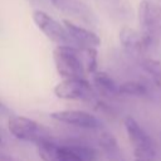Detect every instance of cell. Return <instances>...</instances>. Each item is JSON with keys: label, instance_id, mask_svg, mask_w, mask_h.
<instances>
[{"label": "cell", "instance_id": "ac0fdd59", "mask_svg": "<svg viewBox=\"0 0 161 161\" xmlns=\"http://www.w3.org/2000/svg\"><path fill=\"white\" fill-rule=\"evenodd\" d=\"M133 161H152V160H142V158H135Z\"/></svg>", "mask_w": 161, "mask_h": 161}, {"label": "cell", "instance_id": "8992f818", "mask_svg": "<svg viewBox=\"0 0 161 161\" xmlns=\"http://www.w3.org/2000/svg\"><path fill=\"white\" fill-rule=\"evenodd\" d=\"M54 94L60 99L84 101L94 94V88L86 78H64L54 87Z\"/></svg>", "mask_w": 161, "mask_h": 161}, {"label": "cell", "instance_id": "5b68a950", "mask_svg": "<svg viewBox=\"0 0 161 161\" xmlns=\"http://www.w3.org/2000/svg\"><path fill=\"white\" fill-rule=\"evenodd\" d=\"M33 20L38 29L52 42L57 45H74L72 38L69 36L64 24H60L54 18L48 15L45 11L34 10L33 11Z\"/></svg>", "mask_w": 161, "mask_h": 161}, {"label": "cell", "instance_id": "e0dca14e", "mask_svg": "<svg viewBox=\"0 0 161 161\" xmlns=\"http://www.w3.org/2000/svg\"><path fill=\"white\" fill-rule=\"evenodd\" d=\"M6 111H8V109L5 108V106H4V104L0 102V114H4V113H6Z\"/></svg>", "mask_w": 161, "mask_h": 161}, {"label": "cell", "instance_id": "ba28073f", "mask_svg": "<svg viewBox=\"0 0 161 161\" xmlns=\"http://www.w3.org/2000/svg\"><path fill=\"white\" fill-rule=\"evenodd\" d=\"M63 24L72 38L75 47L79 48H97L101 44V38L92 30L86 29L83 26H79L74 23H72L68 19L63 20Z\"/></svg>", "mask_w": 161, "mask_h": 161}, {"label": "cell", "instance_id": "5bb4252c", "mask_svg": "<svg viewBox=\"0 0 161 161\" xmlns=\"http://www.w3.org/2000/svg\"><path fill=\"white\" fill-rule=\"evenodd\" d=\"M86 73H94L97 70V48H79Z\"/></svg>", "mask_w": 161, "mask_h": 161}, {"label": "cell", "instance_id": "52a82bcc", "mask_svg": "<svg viewBox=\"0 0 161 161\" xmlns=\"http://www.w3.org/2000/svg\"><path fill=\"white\" fill-rule=\"evenodd\" d=\"M50 117L58 122L75 126L79 128L87 130H98L102 127L101 121L92 113L78 109H65V111H55L50 113Z\"/></svg>", "mask_w": 161, "mask_h": 161}, {"label": "cell", "instance_id": "4fadbf2b", "mask_svg": "<svg viewBox=\"0 0 161 161\" xmlns=\"http://www.w3.org/2000/svg\"><path fill=\"white\" fill-rule=\"evenodd\" d=\"M119 94L123 96H133V97H145L148 93L146 84L140 80H127L118 86Z\"/></svg>", "mask_w": 161, "mask_h": 161}, {"label": "cell", "instance_id": "7c38bea8", "mask_svg": "<svg viewBox=\"0 0 161 161\" xmlns=\"http://www.w3.org/2000/svg\"><path fill=\"white\" fill-rule=\"evenodd\" d=\"M57 9L74 16L88 15V8L80 0H49Z\"/></svg>", "mask_w": 161, "mask_h": 161}, {"label": "cell", "instance_id": "6da1fadb", "mask_svg": "<svg viewBox=\"0 0 161 161\" xmlns=\"http://www.w3.org/2000/svg\"><path fill=\"white\" fill-rule=\"evenodd\" d=\"M138 21L146 50L161 42V3L142 0L138 6Z\"/></svg>", "mask_w": 161, "mask_h": 161}, {"label": "cell", "instance_id": "9c48e42d", "mask_svg": "<svg viewBox=\"0 0 161 161\" xmlns=\"http://www.w3.org/2000/svg\"><path fill=\"white\" fill-rule=\"evenodd\" d=\"M97 151L84 145H59L58 161H96Z\"/></svg>", "mask_w": 161, "mask_h": 161}, {"label": "cell", "instance_id": "30bf717a", "mask_svg": "<svg viewBox=\"0 0 161 161\" xmlns=\"http://www.w3.org/2000/svg\"><path fill=\"white\" fill-rule=\"evenodd\" d=\"M119 42L123 49L132 55H141L146 52L145 42L141 33L130 26H123L119 31Z\"/></svg>", "mask_w": 161, "mask_h": 161}, {"label": "cell", "instance_id": "9a60e30c", "mask_svg": "<svg viewBox=\"0 0 161 161\" xmlns=\"http://www.w3.org/2000/svg\"><path fill=\"white\" fill-rule=\"evenodd\" d=\"M98 143H99V146L106 152H108L111 155H117L119 152V147H118V143H117L116 137L112 133L107 132V131H103L101 133V136L98 138Z\"/></svg>", "mask_w": 161, "mask_h": 161}, {"label": "cell", "instance_id": "3957f363", "mask_svg": "<svg viewBox=\"0 0 161 161\" xmlns=\"http://www.w3.org/2000/svg\"><path fill=\"white\" fill-rule=\"evenodd\" d=\"M126 133L133 147V155L136 158L152 160L156 155L155 145L150 135L140 126V123L133 118L127 116L123 121Z\"/></svg>", "mask_w": 161, "mask_h": 161}, {"label": "cell", "instance_id": "7a4b0ae2", "mask_svg": "<svg viewBox=\"0 0 161 161\" xmlns=\"http://www.w3.org/2000/svg\"><path fill=\"white\" fill-rule=\"evenodd\" d=\"M57 73L63 78H84L86 69L79 47L57 45L53 50Z\"/></svg>", "mask_w": 161, "mask_h": 161}, {"label": "cell", "instance_id": "2e32d148", "mask_svg": "<svg viewBox=\"0 0 161 161\" xmlns=\"http://www.w3.org/2000/svg\"><path fill=\"white\" fill-rule=\"evenodd\" d=\"M140 64L152 79H161V60L153 58H142Z\"/></svg>", "mask_w": 161, "mask_h": 161}, {"label": "cell", "instance_id": "277c9868", "mask_svg": "<svg viewBox=\"0 0 161 161\" xmlns=\"http://www.w3.org/2000/svg\"><path fill=\"white\" fill-rule=\"evenodd\" d=\"M8 128L10 133L20 141L36 143L49 137V130L47 127L25 116H11L8 121Z\"/></svg>", "mask_w": 161, "mask_h": 161}, {"label": "cell", "instance_id": "d6986e66", "mask_svg": "<svg viewBox=\"0 0 161 161\" xmlns=\"http://www.w3.org/2000/svg\"><path fill=\"white\" fill-rule=\"evenodd\" d=\"M0 141H1V137H0Z\"/></svg>", "mask_w": 161, "mask_h": 161}, {"label": "cell", "instance_id": "8fae6325", "mask_svg": "<svg viewBox=\"0 0 161 161\" xmlns=\"http://www.w3.org/2000/svg\"><path fill=\"white\" fill-rule=\"evenodd\" d=\"M92 86L94 91L104 97H114L119 94L118 84L116 83V80L108 73L102 70H96L94 73H92Z\"/></svg>", "mask_w": 161, "mask_h": 161}]
</instances>
